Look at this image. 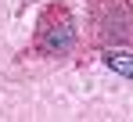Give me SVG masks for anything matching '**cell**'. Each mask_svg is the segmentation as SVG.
<instances>
[{"instance_id":"obj_1","label":"cell","mask_w":133,"mask_h":122,"mask_svg":"<svg viewBox=\"0 0 133 122\" xmlns=\"http://www.w3.org/2000/svg\"><path fill=\"white\" fill-rule=\"evenodd\" d=\"M72 43V22H68L65 11H58V25H54V11L43 18V29H40V50L43 54H58Z\"/></svg>"},{"instance_id":"obj_2","label":"cell","mask_w":133,"mask_h":122,"mask_svg":"<svg viewBox=\"0 0 133 122\" xmlns=\"http://www.w3.org/2000/svg\"><path fill=\"white\" fill-rule=\"evenodd\" d=\"M104 65H108L115 76L133 79V54H130V50H108V54H104Z\"/></svg>"}]
</instances>
